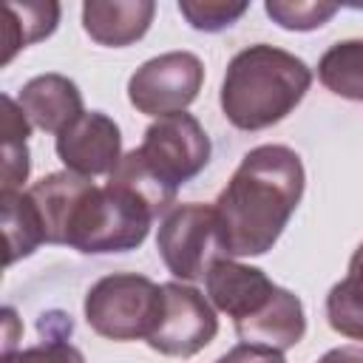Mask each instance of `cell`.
I'll return each mask as SVG.
<instances>
[{"label": "cell", "mask_w": 363, "mask_h": 363, "mask_svg": "<svg viewBox=\"0 0 363 363\" xmlns=\"http://www.w3.org/2000/svg\"><path fill=\"white\" fill-rule=\"evenodd\" d=\"M136 150L164 184L179 190L207 167L213 145L201 122L193 113L182 111L153 119L145 128L142 145Z\"/></svg>", "instance_id": "obj_6"}, {"label": "cell", "mask_w": 363, "mask_h": 363, "mask_svg": "<svg viewBox=\"0 0 363 363\" xmlns=\"http://www.w3.org/2000/svg\"><path fill=\"white\" fill-rule=\"evenodd\" d=\"M0 133H3L0 193H17V190H23V182L28 179V170H31V159H28L31 122L26 119L17 99H11L9 94L0 96Z\"/></svg>", "instance_id": "obj_16"}, {"label": "cell", "mask_w": 363, "mask_h": 363, "mask_svg": "<svg viewBox=\"0 0 363 363\" xmlns=\"http://www.w3.org/2000/svg\"><path fill=\"white\" fill-rule=\"evenodd\" d=\"M153 210L130 190L108 182L91 184L74 207L65 244L85 255L136 250L153 224Z\"/></svg>", "instance_id": "obj_3"}, {"label": "cell", "mask_w": 363, "mask_h": 363, "mask_svg": "<svg viewBox=\"0 0 363 363\" xmlns=\"http://www.w3.org/2000/svg\"><path fill=\"white\" fill-rule=\"evenodd\" d=\"M207 301L233 318V326L241 320H250L258 315L278 292V284L269 281V275L258 267L241 264L235 258H221L210 267L204 275Z\"/></svg>", "instance_id": "obj_10"}, {"label": "cell", "mask_w": 363, "mask_h": 363, "mask_svg": "<svg viewBox=\"0 0 363 363\" xmlns=\"http://www.w3.org/2000/svg\"><path fill=\"white\" fill-rule=\"evenodd\" d=\"M318 363H363V346H337V349H329Z\"/></svg>", "instance_id": "obj_24"}, {"label": "cell", "mask_w": 363, "mask_h": 363, "mask_svg": "<svg viewBox=\"0 0 363 363\" xmlns=\"http://www.w3.org/2000/svg\"><path fill=\"white\" fill-rule=\"evenodd\" d=\"M250 9V3L238 0H179V11L182 17L196 28V31H207V34H216V31H224L230 28L238 17H244Z\"/></svg>", "instance_id": "obj_21"}, {"label": "cell", "mask_w": 363, "mask_h": 363, "mask_svg": "<svg viewBox=\"0 0 363 363\" xmlns=\"http://www.w3.org/2000/svg\"><path fill=\"white\" fill-rule=\"evenodd\" d=\"M303 187V162L292 147L258 145L244 153L213 204L224 252L230 258L269 252L298 210Z\"/></svg>", "instance_id": "obj_1"}, {"label": "cell", "mask_w": 363, "mask_h": 363, "mask_svg": "<svg viewBox=\"0 0 363 363\" xmlns=\"http://www.w3.org/2000/svg\"><path fill=\"white\" fill-rule=\"evenodd\" d=\"M312 85V68L269 43L241 48L224 71L221 111L238 130H264L286 119Z\"/></svg>", "instance_id": "obj_2"}, {"label": "cell", "mask_w": 363, "mask_h": 363, "mask_svg": "<svg viewBox=\"0 0 363 363\" xmlns=\"http://www.w3.org/2000/svg\"><path fill=\"white\" fill-rule=\"evenodd\" d=\"M264 11L286 31H315L337 14V3L326 0H267Z\"/></svg>", "instance_id": "obj_20"}, {"label": "cell", "mask_w": 363, "mask_h": 363, "mask_svg": "<svg viewBox=\"0 0 363 363\" xmlns=\"http://www.w3.org/2000/svg\"><path fill=\"white\" fill-rule=\"evenodd\" d=\"M204 62L193 51H167L142 62L128 79V99L139 113H182L201 91Z\"/></svg>", "instance_id": "obj_7"}, {"label": "cell", "mask_w": 363, "mask_h": 363, "mask_svg": "<svg viewBox=\"0 0 363 363\" xmlns=\"http://www.w3.org/2000/svg\"><path fill=\"white\" fill-rule=\"evenodd\" d=\"M82 309L99 337L147 340L162 312V284L136 272H113L88 289Z\"/></svg>", "instance_id": "obj_4"}, {"label": "cell", "mask_w": 363, "mask_h": 363, "mask_svg": "<svg viewBox=\"0 0 363 363\" xmlns=\"http://www.w3.org/2000/svg\"><path fill=\"white\" fill-rule=\"evenodd\" d=\"M3 315H6V337H3V357L6 354H11V346H14V326H17V318H14V309L11 306H6L3 309Z\"/></svg>", "instance_id": "obj_25"}, {"label": "cell", "mask_w": 363, "mask_h": 363, "mask_svg": "<svg viewBox=\"0 0 363 363\" xmlns=\"http://www.w3.org/2000/svg\"><path fill=\"white\" fill-rule=\"evenodd\" d=\"M153 14V0H88L82 3V28L99 45L125 48L147 34Z\"/></svg>", "instance_id": "obj_12"}, {"label": "cell", "mask_w": 363, "mask_h": 363, "mask_svg": "<svg viewBox=\"0 0 363 363\" xmlns=\"http://www.w3.org/2000/svg\"><path fill=\"white\" fill-rule=\"evenodd\" d=\"M156 250L179 281H199L221 258H230L221 244V224L213 204H173L156 233Z\"/></svg>", "instance_id": "obj_5"}, {"label": "cell", "mask_w": 363, "mask_h": 363, "mask_svg": "<svg viewBox=\"0 0 363 363\" xmlns=\"http://www.w3.org/2000/svg\"><path fill=\"white\" fill-rule=\"evenodd\" d=\"M326 320L337 335L363 340V244L352 252L346 278L326 295Z\"/></svg>", "instance_id": "obj_17"}, {"label": "cell", "mask_w": 363, "mask_h": 363, "mask_svg": "<svg viewBox=\"0 0 363 363\" xmlns=\"http://www.w3.org/2000/svg\"><path fill=\"white\" fill-rule=\"evenodd\" d=\"M0 207H3V233H6V264L11 267L14 261L31 255L40 244H45L43 227L37 221V213L31 207V199L26 190L17 193H0Z\"/></svg>", "instance_id": "obj_19"}, {"label": "cell", "mask_w": 363, "mask_h": 363, "mask_svg": "<svg viewBox=\"0 0 363 363\" xmlns=\"http://www.w3.org/2000/svg\"><path fill=\"white\" fill-rule=\"evenodd\" d=\"M60 3L54 0H26V3H6L3 6V65L11 57L57 31L60 23Z\"/></svg>", "instance_id": "obj_15"}, {"label": "cell", "mask_w": 363, "mask_h": 363, "mask_svg": "<svg viewBox=\"0 0 363 363\" xmlns=\"http://www.w3.org/2000/svg\"><path fill=\"white\" fill-rule=\"evenodd\" d=\"M3 363H85V354L68 343V337H45L37 346L11 352Z\"/></svg>", "instance_id": "obj_22"}, {"label": "cell", "mask_w": 363, "mask_h": 363, "mask_svg": "<svg viewBox=\"0 0 363 363\" xmlns=\"http://www.w3.org/2000/svg\"><path fill=\"white\" fill-rule=\"evenodd\" d=\"M318 79L335 96L363 102V40H340L318 60Z\"/></svg>", "instance_id": "obj_18"}, {"label": "cell", "mask_w": 363, "mask_h": 363, "mask_svg": "<svg viewBox=\"0 0 363 363\" xmlns=\"http://www.w3.org/2000/svg\"><path fill=\"white\" fill-rule=\"evenodd\" d=\"M91 184H94V179L77 176L71 170H60V173L43 176L40 182H34L26 190L31 199V207L37 213V221L43 227L45 244H65L74 207Z\"/></svg>", "instance_id": "obj_14"}, {"label": "cell", "mask_w": 363, "mask_h": 363, "mask_svg": "<svg viewBox=\"0 0 363 363\" xmlns=\"http://www.w3.org/2000/svg\"><path fill=\"white\" fill-rule=\"evenodd\" d=\"M57 156L65 170L96 179L111 176L122 159V130L102 111H85L62 133H57Z\"/></svg>", "instance_id": "obj_9"}, {"label": "cell", "mask_w": 363, "mask_h": 363, "mask_svg": "<svg viewBox=\"0 0 363 363\" xmlns=\"http://www.w3.org/2000/svg\"><path fill=\"white\" fill-rule=\"evenodd\" d=\"M17 105L23 108L31 128H40L45 133H62L71 122H77L85 113L82 91L74 79L62 74H40L31 77L17 96Z\"/></svg>", "instance_id": "obj_11"}, {"label": "cell", "mask_w": 363, "mask_h": 363, "mask_svg": "<svg viewBox=\"0 0 363 363\" xmlns=\"http://www.w3.org/2000/svg\"><path fill=\"white\" fill-rule=\"evenodd\" d=\"M218 335L216 306L196 286L184 281L162 284V312L156 329L145 340L153 352L167 357H193Z\"/></svg>", "instance_id": "obj_8"}, {"label": "cell", "mask_w": 363, "mask_h": 363, "mask_svg": "<svg viewBox=\"0 0 363 363\" xmlns=\"http://www.w3.org/2000/svg\"><path fill=\"white\" fill-rule=\"evenodd\" d=\"M235 335L241 343H252V346H267L275 352H286L292 346H298L306 335V315H303V303L295 292L278 286L275 298L250 320L235 323Z\"/></svg>", "instance_id": "obj_13"}, {"label": "cell", "mask_w": 363, "mask_h": 363, "mask_svg": "<svg viewBox=\"0 0 363 363\" xmlns=\"http://www.w3.org/2000/svg\"><path fill=\"white\" fill-rule=\"evenodd\" d=\"M216 363H286L281 352L267 349V346H252V343H238L227 354H221Z\"/></svg>", "instance_id": "obj_23"}]
</instances>
